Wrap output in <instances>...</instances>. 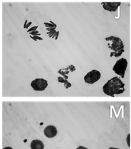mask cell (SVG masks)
<instances>
[{"mask_svg": "<svg viewBox=\"0 0 131 149\" xmlns=\"http://www.w3.org/2000/svg\"><path fill=\"white\" fill-rule=\"evenodd\" d=\"M125 90V83L117 76L113 77L108 80L102 86L103 93L110 97L122 94Z\"/></svg>", "mask_w": 131, "mask_h": 149, "instance_id": "obj_1", "label": "cell"}, {"mask_svg": "<svg viewBox=\"0 0 131 149\" xmlns=\"http://www.w3.org/2000/svg\"><path fill=\"white\" fill-rule=\"evenodd\" d=\"M105 40L108 42V48L112 51L110 53V57H119L125 52L124 44L119 37L110 36L105 37Z\"/></svg>", "mask_w": 131, "mask_h": 149, "instance_id": "obj_2", "label": "cell"}, {"mask_svg": "<svg viewBox=\"0 0 131 149\" xmlns=\"http://www.w3.org/2000/svg\"><path fill=\"white\" fill-rule=\"evenodd\" d=\"M128 65L127 59L125 58H121L115 63L112 68V70L117 75L121 76L122 78H124Z\"/></svg>", "mask_w": 131, "mask_h": 149, "instance_id": "obj_3", "label": "cell"}, {"mask_svg": "<svg viewBox=\"0 0 131 149\" xmlns=\"http://www.w3.org/2000/svg\"><path fill=\"white\" fill-rule=\"evenodd\" d=\"M101 76V74L100 71L96 69H93L88 72L84 76V80L87 84H93L100 79Z\"/></svg>", "mask_w": 131, "mask_h": 149, "instance_id": "obj_4", "label": "cell"}, {"mask_svg": "<svg viewBox=\"0 0 131 149\" xmlns=\"http://www.w3.org/2000/svg\"><path fill=\"white\" fill-rule=\"evenodd\" d=\"M30 85L34 91H41L45 90L48 84L46 80L42 78H37L33 80L31 82Z\"/></svg>", "mask_w": 131, "mask_h": 149, "instance_id": "obj_5", "label": "cell"}, {"mask_svg": "<svg viewBox=\"0 0 131 149\" xmlns=\"http://www.w3.org/2000/svg\"><path fill=\"white\" fill-rule=\"evenodd\" d=\"M103 9L109 12H114L117 10L118 8L121 6L120 2H101Z\"/></svg>", "mask_w": 131, "mask_h": 149, "instance_id": "obj_6", "label": "cell"}, {"mask_svg": "<svg viewBox=\"0 0 131 149\" xmlns=\"http://www.w3.org/2000/svg\"><path fill=\"white\" fill-rule=\"evenodd\" d=\"M58 133L57 129L53 125L47 126L44 129V134L48 138L54 137Z\"/></svg>", "mask_w": 131, "mask_h": 149, "instance_id": "obj_7", "label": "cell"}, {"mask_svg": "<svg viewBox=\"0 0 131 149\" xmlns=\"http://www.w3.org/2000/svg\"><path fill=\"white\" fill-rule=\"evenodd\" d=\"M31 149H44V144L40 140H33L30 144Z\"/></svg>", "mask_w": 131, "mask_h": 149, "instance_id": "obj_8", "label": "cell"}, {"mask_svg": "<svg viewBox=\"0 0 131 149\" xmlns=\"http://www.w3.org/2000/svg\"><path fill=\"white\" fill-rule=\"evenodd\" d=\"M75 70V68L73 65H70L69 66H68V68H65V69H60L59 70H58V73L62 75H63V76H65V79H68V76H66V74L68 73L70 71L73 72Z\"/></svg>", "mask_w": 131, "mask_h": 149, "instance_id": "obj_9", "label": "cell"}, {"mask_svg": "<svg viewBox=\"0 0 131 149\" xmlns=\"http://www.w3.org/2000/svg\"><path fill=\"white\" fill-rule=\"evenodd\" d=\"M58 81L59 83H63L66 88H69L70 87H71V86H72L71 84L66 80V79H64L63 78H62V77H58Z\"/></svg>", "mask_w": 131, "mask_h": 149, "instance_id": "obj_10", "label": "cell"}, {"mask_svg": "<svg viewBox=\"0 0 131 149\" xmlns=\"http://www.w3.org/2000/svg\"><path fill=\"white\" fill-rule=\"evenodd\" d=\"M43 24L45 27H57V25L51 20H50L49 22H44Z\"/></svg>", "mask_w": 131, "mask_h": 149, "instance_id": "obj_11", "label": "cell"}, {"mask_svg": "<svg viewBox=\"0 0 131 149\" xmlns=\"http://www.w3.org/2000/svg\"><path fill=\"white\" fill-rule=\"evenodd\" d=\"M56 32H57V31L56 30V29H55V30H53L50 31H47V34L49 36V38H55L56 34Z\"/></svg>", "mask_w": 131, "mask_h": 149, "instance_id": "obj_12", "label": "cell"}, {"mask_svg": "<svg viewBox=\"0 0 131 149\" xmlns=\"http://www.w3.org/2000/svg\"><path fill=\"white\" fill-rule=\"evenodd\" d=\"M30 37L33 39V40H34L35 41H37V40H40V41H41L43 40V38L41 37L40 36H31V35H30Z\"/></svg>", "mask_w": 131, "mask_h": 149, "instance_id": "obj_13", "label": "cell"}, {"mask_svg": "<svg viewBox=\"0 0 131 149\" xmlns=\"http://www.w3.org/2000/svg\"><path fill=\"white\" fill-rule=\"evenodd\" d=\"M126 143L129 147H130V134L129 133L126 137Z\"/></svg>", "mask_w": 131, "mask_h": 149, "instance_id": "obj_14", "label": "cell"}, {"mask_svg": "<svg viewBox=\"0 0 131 149\" xmlns=\"http://www.w3.org/2000/svg\"><path fill=\"white\" fill-rule=\"evenodd\" d=\"M37 28H38V26H33V27H31L29 28V29H27V32L29 33H30V32H31V31H35V30H36Z\"/></svg>", "mask_w": 131, "mask_h": 149, "instance_id": "obj_15", "label": "cell"}, {"mask_svg": "<svg viewBox=\"0 0 131 149\" xmlns=\"http://www.w3.org/2000/svg\"><path fill=\"white\" fill-rule=\"evenodd\" d=\"M29 34H30V35H31V36H41V34L40 33V32L38 31H37V30L29 33Z\"/></svg>", "mask_w": 131, "mask_h": 149, "instance_id": "obj_16", "label": "cell"}, {"mask_svg": "<svg viewBox=\"0 0 131 149\" xmlns=\"http://www.w3.org/2000/svg\"><path fill=\"white\" fill-rule=\"evenodd\" d=\"M56 27H46V30L47 31H52V30H55V29H56Z\"/></svg>", "mask_w": 131, "mask_h": 149, "instance_id": "obj_17", "label": "cell"}, {"mask_svg": "<svg viewBox=\"0 0 131 149\" xmlns=\"http://www.w3.org/2000/svg\"><path fill=\"white\" fill-rule=\"evenodd\" d=\"M31 23H32V22H28V23H27L26 26V27H25V29H29V26H30V25L31 24Z\"/></svg>", "mask_w": 131, "mask_h": 149, "instance_id": "obj_18", "label": "cell"}, {"mask_svg": "<svg viewBox=\"0 0 131 149\" xmlns=\"http://www.w3.org/2000/svg\"><path fill=\"white\" fill-rule=\"evenodd\" d=\"M76 149H88L87 147H84V146H80L79 147H77Z\"/></svg>", "mask_w": 131, "mask_h": 149, "instance_id": "obj_19", "label": "cell"}, {"mask_svg": "<svg viewBox=\"0 0 131 149\" xmlns=\"http://www.w3.org/2000/svg\"><path fill=\"white\" fill-rule=\"evenodd\" d=\"M59 31H57L56 34V36H55V38H54L55 40H56L58 39V37H59Z\"/></svg>", "mask_w": 131, "mask_h": 149, "instance_id": "obj_20", "label": "cell"}, {"mask_svg": "<svg viewBox=\"0 0 131 149\" xmlns=\"http://www.w3.org/2000/svg\"><path fill=\"white\" fill-rule=\"evenodd\" d=\"M27 23H28L27 20H26L24 21V24H23V28H24V29H25L26 26V24H27Z\"/></svg>", "mask_w": 131, "mask_h": 149, "instance_id": "obj_21", "label": "cell"}, {"mask_svg": "<svg viewBox=\"0 0 131 149\" xmlns=\"http://www.w3.org/2000/svg\"><path fill=\"white\" fill-rule=\"evenodd\" d=\"M3 149H13V148L11 147H5L3 148Z\"/></svg>", "mask_w": 131, "mask_h": 149, "instance_id": "obj_22", "label": "cell"}, {"mask_svg": "<svg viewBox=\"0 0 131 149\" xmlns=\"http://www.w3.org/2000/svg\"><path fill=\"white\" fill-rule=\"evenodd\" d=\"M108 149H119V148H116V147H111L108 148Z\"/></svg>", "mask_w": 131, "mask_h": 149, "instance_id": "obj_23", "label": "cell"}]
</instances>
